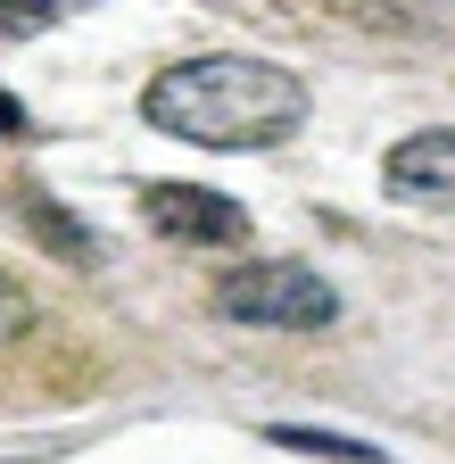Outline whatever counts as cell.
Listing matches in <instances>:
<instances>
[{
    "mask_svg": "<svg viewBox=\"0 0 455 464\" xmlns=\"http://www.w3.org/2000/svg\"><path fill=\"white\" fill-rule=\"evenodd\" d=\"M348 17L381 42H455V0H348Z\"/></svg>",
    "mask_w": 455,
    "mask_h": 464,
    "instance_id": "5b68a950",
    "label": "cell"
},
{
    "mask_svg": "<svg viewBox=\"0 0 455 464\" xmlns=\"http://www.w3.org/2000/svg\"><path fill=\"white\" fill-rule=\"evenodd\" d=\"M215 307L257 332H323L339 315V290L315 266H232L215 282Z\"/></svg>",
    "mask_w": 455,
    "mask_h": 464,
    "instance_id": "7a4b0ae2",
    "label": "cell"
},
{
    "mask_svg": "<svg viewBox=\"0 0 455 464\" xmlns=\"http://www.w3.org/2000/svg\"><path fill=\"white\" fill-rule=\"evenodd\" d=\"M25 133H33V116H25L9 92H0V141H25Z\"/></svg>",
    "mask_w": 455,
    "mask_h": 464,
    "instance_id": "30bf717a",
    "label": "cell"
},
{
    "mask_svg": "<svg viewBox=\"0 0 455 464\" xmlns=\"http://www.w3.org/2000/svg\"><path fill=\"white\" fill-rule=\"evenodd\" d=\"M141 116L149 133H175L191 150H273L307 125V83L273 58L215 50V58H183V67L149 75Z\"/></svg>",
    "mask_w": 455,
    "mask_h": 464,
    "instance_id": "6da1fadb",
    "label": "cell"
},
{
    "mask_svg": "<svg viewBox=\"0 0 455 464\" xmlns=\"http://www.w3.org/2000/svg\"><path fill=\"white\" fill-rule=\"evenodd\" d=\"M75 9H91V0H0V34H9V42H33L50 25H67Z\"/></svg>",
    "mask_w": 455,
    "mask_h": 464,
    "instance_id": "52a82bcc",
    "label": "cell"
},
{
    "mask_svg": "<svg viewBox=\"0 0 455 464\" xmlns=\"http://www.w3.org/2000/svg\"><path fill=\"white\" fill-rule=\"evenodd\" d=\"M25 216H33V232H42L59 257H75V266H91V257H100V241H91L83 224H67L59 208H50V191H25Z\"/></svg>",
    "mask_w": 455,
    "mask_h": 464,
    "instance_id": "8992f818",
    "label": "cell"
},
{
    "mask_svg": "<svg viewBox=\"0 0 455 464\" xmlns=\"http://www.w3.org/2000/svg\"><path fill=\"white\" fill-rule=\"evenodd\" d=\"M381 183L389 199H406V208H455V133H406L389 158H381Z\"/></svg>",
    "mask_w": 455,
    "mask_h": 464,
    "instance_id": "277c9868",
    "label": "cell"
},
{
    "mask_svg": "<svg viewBox=\"0 0 455 464\" xmlns=\"http://www.w3.org/2000/svg\"><path fill=\"white\" fill-rule=\"evenodd\" d=\"M273 440H281V448H307V456H339V464H381L365 440H339V431H307V423H290V431L273 423Z\"/></svg>",
    "mask_w": 455,
    "mask_h": 464,
    "instance_id": "ba28073f",
    "label": "cell"
},
{
    "mask_svg": "<svg viewBox=\"0 0 455 464\" xmlns=\"http://www.w3.org/2000/svg\"><path fill=\"white\" fill-rule=\"evenodd\" d=\"M141 208H149V224L166 232V241H199V249H232V241H249V216L223 199V191H199V183H149L141 191Z\"/></svg>",
    "mask_w": 455,
    "mask_h": 464,
    "instance_id": "3957f363",
    "label": "cell"
},
{
    "mask_svg": "<svg viewBox=\"0 0 455 464\" xmlns=\"http://www.w3.org/2000/svg\"><path fill=\"white\" fill-rule=\"evenodd\" d=\"M17 324H25V290H17V282H9V274H0V340H9V332H17Z\"/></svg>",
    "mask_w": 455,
    "mask_h": 464,
    "instance_id": "9c48e42d",
    "label": "cell"
}]
</instances>
